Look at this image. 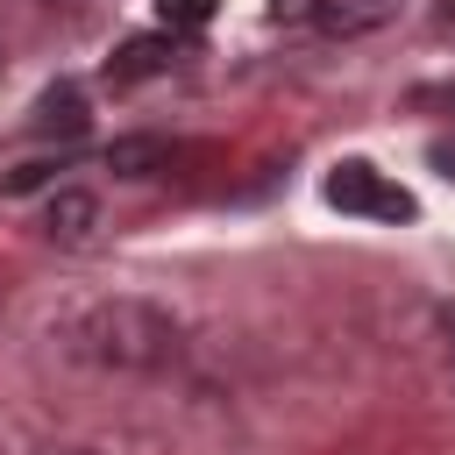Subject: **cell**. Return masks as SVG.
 <instances>
[{"label": "cell", "instance_id": "cell-9", "mask_svg": "<svg viewBox=\"0 0 455 455\" xmlns=\"http://www.w3.org/2000/svg\"><path fill=\"white\" fill-rule=\"evenodd\" d=\"M427 156H434V164H441V178H455V142H434V149H427Z\"/></svg>", "mask_w": 455, "mask_h": 455}, {"label": "cell", "instance_id": "cell-4", "mask_svg": "<svg viewBox=\"0 0 455 455\" xmlns=\"http://www.w3.org/2000/svg\"><path fill=\"white\" fill-rule=\"evenodd\" d=\"M92 192H57L50 199V220H43V235L50 242H85V228H92Z\"/></svg>", "mask_w": 455, "mask_h": 455}, {"label": "cell", "instance_id": "cell-1", "mask_svg": "<svg viewBox=\"0 0 455 455\" xmlns=\"http://www.w3.org/2000/svg\"><path fill=\"white\" fill-rule=\"evenodd\" d=\"M78 355L100 363V370H164L178 355V327L171 313L142 306V299H114V306H92L78 320Z\"/></svg>", "mask_w": 455, "mask_h": 455}, {"label": "cell", "instance_id": "cell-3", "mask_svg": "<svg viewBox=\"0 0 455 455\" xmlns=\"http://www.w3.org/2000/svg\"><path fill=\"white\" fill-rule=\"evenodd\" d=\"M171 36H128L121 50H114V64H107V78L114 85H142V78H156V71H171Z\"/></svg>", "mask_w": 455, "mask_h": 455}, {"label": "cell", "instance_id": "cell-8", "mask_svg": "<svg viewBox=\"0 0 455 455\" xmlns=\"http://www.w3.org/2000/svg\"><path fill=\"white\" fill-rule=\"evenodd\" d=\"M327 7H348V0H277V14H327Z\"/></svg>", "mask_w": 455, "mask_h": 455}, {"label": "cell", "instance_id": "cell-6", "mask_svg": "<svg viewBox=\"0 0 455 455\" xmlns=\"http://www.w3.org/2000/svg\"><path fill=\"white\" fill-rule=\"evenodd\" d=\"M36 128H43V135H78V128H85V100H78V92H50L43 114H36Z\"/></svg>", "mask_w": 455, "mask_h": 455}, {"label": "cell", "instance_id": "cell-7", "mask_svg": "<svg viewBox=\"0 0 455 455\" xmlns=\"http://www.w3.org/2000/svg\"><path fill=\"white\" fill-rule=\"evenodd\" d=\"M156 7H164L171 28H199V21H213V0H156Z\"/></svg>", "mask_w": 455, "mask_h": 455}, {"label": "cell", "instance_id": "cell-2", "mask_svg": "<svg viewBox=\"0 0 455 455\" xmlns=\"http://www.w3.org/2000/svg\"><path fill=\"white\" fill-rule=\"evenodd\" d=\"M327 206H341V213H363V220H412L419 206H412V192L405 185H391L377 164H363V156H348V164H334L327 171Z\"/></svg>", "mask_w": 455, "mask_h": 455}, {"label": "cell", "instance_id": "cell-5", "mask_svg": "<svg viewBox=\"0 0 455 455\" xmlns=\"http://www.w3.org/2000/svg\"><path fill=\"white\" fill-rule=\"evenodd\" d=\"M107 164H114L121 178H149V171L164 164V142H149V135H128V142H114V149H107Z\"/></svg>", "mask_w": 455, "mask_h": 455}]
</instances>
